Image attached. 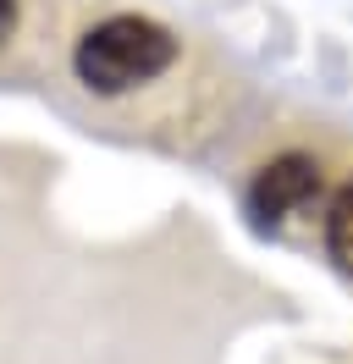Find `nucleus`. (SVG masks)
Returning <instances> with one entry per match:
<instances>
[{
    "mask_svg": "<svg viewBox=\"0 0 353 364\" xmlns=\"http://www.w3.org/2000/svg\"><path fill=\"white\" fill-rule=\"evenodd\" d=\"M320 193V166L309 155H282V160H270L260 177H254V215H265V221H282L287 210H298L309 205Z\"/></svg>",
    "mask_w": 353,
    "mask_h": 364,
    "instance_id": "f03ea898",
    "label": "nucleus"
},
{
    "mask_svg": "<svg viewBox=\"0 0 353 364\" xmlns=\"http://www.w3.org/2000/svg\"><path fill=\"white\" fill-rule=\"evenodd\" d=\"M172 33L149 17H110V23L88 28L83 45H78V77L100 94H122L149 83L154 72L172 67Z\"/></svg>",
    "mask_w": 353,
    "mask_h": 364,
    "instance_id": "f257e3e1",
    "label": "nucleus"
},
{
    "mask_svg": "<svg viewBox=\"0 0 353 364\" xmlns=\"http://www.w3.org/2000/svg\"><path fill=\"white\" fill-rule=\"evenodd\" d=\"M326 249L342 271H353V182L337 193V205H331V215H326Z\"/></svg>",
    "mask_w": 353,
    "mask_h": 364,
    "instance_id": "7ed1b4c3",
    "label": "nucleus"
},
{
    "mask_svg": "<svg viewBox=\"0 0 353 364\" xmlns=\"http://www.w3.org/2000/svg\"><path fill=\"white\" fill-rule=\"evenodd\" d=\"M6 28H11V0H0V39H6Z\"/></svg>",
    "mask_w": 353,
    "mask_h": 364,
    "instance_id": "20e7f679",
    "label": "nucleus"
}]
</instances>
